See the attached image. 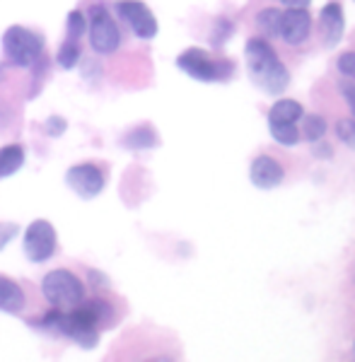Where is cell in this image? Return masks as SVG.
<instances>
[{"instance_id":"6da1fadb","label":"cell","mask_w":355,"mask_h":362,"mask_svg":"<svg viewBox=\"0 0 355 362\" xmlns=\"http://www.w3.org/2000/svg\"><path fill=\"white\" fill-rule=\"evenodd\" d=\"M247 70L266 95H283L290 85V73L266 39L247 42Z\"/></svg>"},{"instance_id":"7a4b0ae2","label":"cell","mask_w":355,"mask_h":362,"mask_svg":"<svg viewBox=\"0 0 355 362\" xmlns=\"http://www.w3.org/2000/svg\"><path fill=\"white\" fill-rule=\"evenodd\" d=\"M3 51L13 66L32 68L44 56V39L37 32L20 25H13L3 34Z\"/></svg>"},{"instance_id":"3957f363","label":"cell","mask_w":355,"mask_h":362,"mask_svg":"<svg viewBox=\"0 0 355 362\" xmlns=\"http://www.w3.org/2000/svg\"><path fill=\"white\" fill-rule=\"evenodd\" d=\"M177 66L184 70L189 78L201 80V83H220V80H230L235 73V63L225 61V58H211L203 49H186L177 58Z\"/></svg>"},{"instance_id":"277c9868","label":"cell","mask_w":355,"mask_h":362,"mask_svg":"<svg viewBox=\"0 0 355 362\" xmlns=\"http://www.w3.org/2000/svg\"><path fill=\"white\" fill-rule=\"evenodd\" d=\"M42 293L46 300L58 309H73L85 300V285L75 273L58 268L46 273L42 280Z\"/></svg>"},{"instance_id":"5b68a950","label":"cell","mask_w":355,"mask_h":362,"mask_svg":"<svg viewBox=\"0 0 355 362\" xmlns=\"http://www.w3.org/2000/svg\"><path fill=\"white\" fill-rule=\"evenodd\" d=\"M90 44L102 56L114 54L121 46V29L104 5L90 8Z\"/></svg>"},{"instance_id":"8992f818","label":"cell","mask_w":355,"mask_h":362,"mask_svg":"<svg viewBox=\"0 0 355 362\" xmlns=\"http://www.w3.org/2000/svg\"><path fill=\"white\" fill-rule=\"evenodd\" d=\"M56 230L49 220H34L32 225L25 230V242H22V249H25V256L32 264H44L51 256L56 254Z\"/></svg>"},{"instance_id":"52a82bcc","label":"cell","mask_w":355,"mask_h":362,"mask_svg":"<svg viewBox=\"0 0 355 362\" xmlns=\"http://www.w3.org/2000/svg\"><path fill=\"white\" fill-rule=\"evenodd\" d=\"M116 13L128 22V27L136 32V37L141 39H153L157 34V20L153 10L141 0H119L116 3Z\"/></svg>"},{"instance_id":"ba28073f","label":"cell","mask_w":355,"mask_h":362,"mask_svg":"<svg viewBox=\"0 0 355 362\" xmlns=\"http://www.w3.org/2000/svg\"><path fill=\"white\" fill-rule=\"evenodd\" d=\"M66 184L71 186L80 198H95V196H100L104 189V172L97 165H92V162L75 165L68 169Z\"/></svg>"},{"instance_id":"9c48e42d","label":"cell","mask_w":355,"mask_h":362,"mask_svg":"<svg viewBox=\"0 0 355 362\" xmlns=\"http://www.w3.org/2000/svg\"><path fill=\"white\" fill-rule=\"evenodd\" d=\"M312 32V17L307 8H290L281 15V27H278V37L285 44L298 46L310 37Z\"/></svg>"},{"instance_id":"30bf717a","label":"cell","mask_w":355,"mask_h":362,"mask_svg":"<svg viewBox=\"0 0 355 362\" xmlns=\"http://www.w3.org/2000/svg\"><path fill=\"white\" fill-rule=\"evenodd\" d=\"M249 179H252V184L256 186V189L271 191V189H276V186L283 184L285 172H283V167L273 160V157L261 155V157H256V160L252 162V167H249Z\"/></svg>"},{"instance_id":"8fae6325","label":"cell","mask_w":355,"mask_h":362,"mask_svg":"<svg viewBox=\"0 0 355 362\" xmlns=\"http://www.w3.org/2000/svg\"><path fill=\"white\" fill-rule=\"evenodd\" d=\"M343 27H346V20H343L341 5L339 3L324 5L322 17H319V34H322V44L327 46V49H334V46L341 42Z\"/></svg>"},{"instance_id":"7c38bea8","label":"cell","mask_w":355,"mask_h":362,"mask_svg":"<svg viewBox=\"0 0 355 362\" xmlns=\"http://www.w3.org/2000/svg\"><path fill=\"white\" fill-rule=\"evenodd\" d=\"M0 309L10 314H17L25 309V293L13 278L0 276Z\"/></svg>"},{"instance_id":"4fadbf2b","label":"cell","mask_w":355,"mask_h":362,"mask_svg":"<svg viewBox=\"0 0 355 362\" xmlns=\"http://www.w3.org/2000/svg\"><path fill=\"white\" fill-rule=\"evenodd\" d=\"M25 165V148L22 145H5L0 148V179L13 177Z\"/></svg>"},{"instance_id":"5bb4252c","label":"cell","mask_w":355,"mask_h":362,"mask_svg":"<svg viewBox=\"0 0 355 362\" xmlns=\"http://www.w3.org/2000/svg\"><path fill=\"white\" fill-rule=\"evenodd\" d=\"M128 150H148L157 145V133L150 124H143L138 128H133L131 133H126V138L121 140Z\"/></svg>"},{"instance_id":"9a60e30c","label":"cell","mask_w":355,"mask_h":362,"mask_svg":"<svg viewBox=\"0 0 355 362\" xmlns=\"http://www.w3.org/2000/svg\"><path fill=\"white\" fill-rule=\"evenodd\" d=\"M302 112V104L295 102V99H281L271 107L269 112V121H281V124H298Z\"/></svg>"},{"instance_id":"2e32d148","label":"cell","mask_w":355,"mask_h":362,"mask_svg":"<svg viewBox=\"0 0 355 362\" xmlns=\"http://www.w3.org/2000/svg\"><path fill=\"white\" fill-rule=\"evenodd\" d=\"M298 131H300V138L310 140V143H314V140H324V133H327V121H324L322 116H317V114H302Z\"/></svg>"},{"instance_id":"e0dca14e","label":"cell","mask_w":355,"mask_h":362,"mask_svg":"<svg viewBox=\"0 0 355 362\" xmlns=\"http://www.w3.org/2000/svg\"><path fill=\"white\" fill-rule=\"evenodd\" d=\"M271 138L281 145H298L300 143V131L298 124H281V121H269Z\"/></svg>"},{"instance_id":"ac0fdd59","label":"cell","mask_w":355,"mask_h":362,"mask_svg":"<svg viewBox=\"0 0 355 362\" xmlns=\"http://www.w3.org/2000/svg\"><path fill=\"white\" fill-rule=\"evenodd\" d=\"M80 44L75 42V39H66V42L61 44V49H58V66H61L63 70H73L75 66L80 63Z\"/></svg>"},{"instance_id":"d6986e66","label":"cell","mask_w":355,"mask_h":362,"mask_svg":"<svg viewBox=\"0 0 355 362\" xmlns=\"http://www.w3.org/2000/svg\"><path fill=\"white\" fill-rule=\"evenodd\" d=\"M281 10L276 8H266L261 10L259 15H256V27L261 29L264 34H269V37H278V27H281Z\"/></svg>"},{"instance_id":"ffe728a7","label":"cell","mask_w":355,"mask_h":362,"mask_svg":"<svg viewBox=\"0 0 355 362\" xmlns=\"http://www.w3.org/2000/svg\"><path fill=\"white\" fill-rule=\"evenodd\" d=\"M85 29H87L85 15L80 13V10H73V13L68 15V27H66L68 39H75V42H80V37L85 34Z\"/></svg>"},{"instance_id":"44dd1931","label":"cell","mask_w":355,"mask_h":362,"mask_svg":"<svg viewBox=\"0 0 355 362\" xmlns=\"http://www.w3.org/2000/svg\"><path fill=\"white\" fill-rule=\"evenodd\" d=\"M336 136H339L343 145L355 150V119H341L336 124Z\"/></svg>"},{"instance_id":"7402d4cb","label":"cell","mask_w":355,"mask_h":362,"mask_svg":"<svg viewBox=\"0 0 355 362\" xmlns=\"http://www.w3.org/2000/svg\"><path fill=\"white\" fill-rule=\"evenodd\" d=\"M336 66H339V73L343 75V78H348L355 83V51H346V54H341Z\"/></svg>"},{"instance_id":"603a6c76","label":"cell","mask_w":355,"mask_h":362,"mask_svg":"<svg viewBox=\"0 0 355 362\" xmlns=\"http://www.w3.org/2000/svg\"><path fill=\"white\" fill-rule=\"evenodd\" d=\"M66 128H68V121L61 119V116H49V119H46V124H44V131L49 133L51 138L63 136V133H66Z\"/></svg>"},{"instance_id":"cb8c5ba5","label":"cell","mask_w":355,"mask_h":362,"mask_svg":"<svg viewBox=\"0 0 355 362\" xmlns=\"http://www.w3.org/2000/svg\"><path fill=\"white\" fill-rule=\"evenodd\" d=\"M230 34H232V22H228V20H218V27H215V32H213V44H215V46H220L223 42H228Z\"/></svg>"},{"instance_id":"d4e9b609","label":"cell","mask_w":355,"mask_h":362,"mask_svg":"<svg viewBox=\"0 0 355 362\" xmlns=\"http://www.w3.org/2000/svg\"><path fill=\"white\" fill-rule=\"evenodd\" d=\"M17 232H20V227H17V225H13V223H0V249H3L5 244H8L13 237H17Z\"/></svg>"},{"instance_id":"484cf974","label":"cell","mask_w":355,"mask_h":362,"mask_svg":"<svg viewBox=\"0 0 355 362\" xmlns=\"http://www.w3.org/2000/svg\"><path fill=\"white\" fill-rule=\"evenodd\" d=\"M341 92H343V97H346L351 112L355 114V83H341Z\"/></svg>"},{"instance_id":"4316f807","label":"cell","mask_w":355,"mask_h":362,"mask_svg":"<svg viewBox=\"0 0 355 362\" xmlns=\"http://www.w3.org/2000/svg\"><path fill=\"white\" fill-rule=\"evenodd\" d=\"M314 157H324V160H329L331 157V148L327 143H319V140H314V148H312Z\"/></svg>"},{"instance_id":"83f0119b","label":"cell","mask_w":355,"mask_h":362,"mask_svg":"<svg viewBox=\"0 0 355 362\" xmlns=\"http://www.w3.org/2000/svg\"><path fill=\"white\" fill-rule=\"evenodd\" d=\"M281 3L288 5V8H307L312 0H281Z\"/></svg>"},{"instance_id":"f1b7e54d","label":"cell","mask_w":355,"mask_h":362,"mask_svg":"<svg viewBox=\"0 0 355 362\" xmlns=\"http://www.w3.org/2000/svg\"><path fill=\"white\" fill-rule=\"evenodd\" d=\"M90 280L97 285V290H100V285H107V278L100 276V273H97V271H90Z\"/></svg>"},{"instance_id":"f546056e","label":"cell","mask_w":355,"mask_h":362,"mask_svg":"<svg viewBox=\"0 0 355 362\" xmlns=\"http://www.w3.org/2000/svg\"><path fill=\"white\" fill-rule=\"evenodd\" d=\"M353 353H355V348H353Z\"/></svg>"}]
</instances>
